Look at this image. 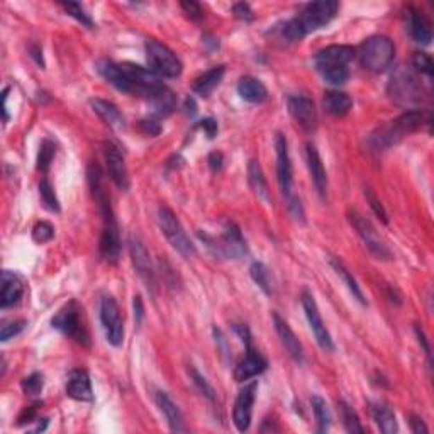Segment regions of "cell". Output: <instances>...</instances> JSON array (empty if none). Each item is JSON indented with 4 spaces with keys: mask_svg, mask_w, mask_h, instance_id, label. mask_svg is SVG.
<instances>
[{
    "mask_svg": "<svg viewBox=\"0 0 434 434\" xmlns=\"http://www.w3.org/2000/svg\"><path fill=\"white\" fill-rule=\"evenodd\" d=\"M422 121H424V114L421 110H409V112L402 114L401 117L392 121L385 128L379 129L375 134H372L370 144L375 150H387V148L394 146L399 141L406 138L407 134L417 131Z\"/></svg>",
    "mask_w": 434,
    "mask_h": 434,
    "instance_id": "cell-1",
    "label": "cell"
},
{
    "mask_svg": "<svg viewBox=\"0 0 434 434\" xmlns=\"http://www.w3.org/2000/svg\"><path fill=\"white\" fill-rule=\"evenodd\" d=\"M358 56L365 70L382 73L394 62L395 46L387 36H372L361 44Z\"/></svg>",
    "mask_w": 434,
    "mask_h": 434,
    "instance_id": "cell-2",
    "label": "cell"
},
{
    "mask_svg": "<svg viewBox=\"0 0 434 434\" xmlns=\"http://www.w3.org/2000/svg\"><path fill=\"white\" fill-rule=\"evenodd\" d=\"M199 238L207 245V248L214 253V257L219 258H231V260H238V258L245 257L246 251V241L243 238L241 231L234 223H227L226 229H224L223 236L214 238L207 233L199 231Z\"/></svg>",
    "mask_w": 434,
    "mask_h": 434,
    "instance_id": "cell-3",
    "label": "cell"
},
{
    "mask_svg": "<svg viewBox=\"0 0 434 434\" xmlns=\"http://www.w3.org/2000/svg\"><path fill=\"white\" fill-rule=\"evenodd\" d=\"M98 205H101L102 216H104V229H102L101 245H98V251L101 257L104 258L107 263H117L121 258V238H119V226L114 217L112 207H110L109 196L97 199Z\"/></svg>",
    "mask_w": 434,
    "mask_h": 434,
    "instance_id": "cell-4",
    "label": "cell"
},
{
    "mask_svg": "<svg viewBox=\"0 0 434 434\" xmlns=\"http://www.w3.org/2000/svg\"><path fill=\"white\" fill-rule=\"evenodd\" d=\"M146 60L148 70L153 71L156 77L177 78L182 73V62L168 46L155 40L146 41Z\"/></svg>",
    "mask_w": 434,
    "mask_h": 434,
    "instance_id": "cell-5",
    "label": "cell"
},
{
    "mask_svg": "<svg viewBox=\"0 0 434 434\" xmlns=\"http://www.w3.org/2000/svg\"><path fill=\"white\" fill-rule=\"evenodd\" d=\"M338 9H340V3L334 2V0H321V2H311L300 10V14L294 17L297 28L302 33V36L306 37L307 34L312 31H318V29L324 28L333 21L336 16Z\"/></svg>",
    "mask_w": 434,
    "mask_h": 434,
    "instance_id": "cell-6",
    "label": "cell"
},
{
    "mask_svg": "<svg viewBox=\"0 0 434 434\" xmlns=\"http://www.w3.org/2000/svg\"><path fill=\"white\" fill-rule=\"evenodd\" d=\"M82 307L78 306L77 300H71V302H68L67 306L56 312L51 324L55 329L62 331L68 338L77 341L78 345L90 346V336L85 327V322L82 319Z\"/></svg>",
    "mask_w": 434,
    "mask_h": 434,
    "instance_id": "cell-7",
    "label": "cell"
},
{
    "mask_svg": "<svg viewBox=\"0 0 434 434\" xmlns=\"http://www.w3.org/2000/svg\"><path fill=\"white\" fill-rule=\"evenodd\" d=\"M158 223L162 227V233L165 234V238L168 239V243L173 246L182 257L190 258L197 253L196 246L192 245V241L186 236L184 226L180 224V220L177 219V216L170 211L168 207H159L158 211Z\"/></svg>",
    "mask_w": 434,
    "mask_h": 434,
    "instance_id": "cell-8",
    "label": "cell"
},
{
    "mask_svg": "<svg viewBox=\"0 0 434 434\" xmlns=\"http://www.w3.org/2000/svg\"><path fill=\"white\" fill-rule=\"evenodd\" d=\"M388 94H390L392 101H395L397 104L413 105L421 102L422 87L421 82L410 71L401 68L392 75L390 83H388Z\"/></svg>",
    "mask_w": 434,
    "mask_h": 434,
    "instance_id": "cell-9",
    "label": "cell"
},
{
    "mask_svg": "<svg viewBox=\"0 0 434 434\" xmlns=\"http://www.w3.org/2000/svg\"><path fill=\"white\" fill-rule=\"evenodd\" d=\"M101 322L107 341L112 346H121L124 341V322L121 315L119 304L110 295H104L101 300Z\"/></svg>",
    "mask_w": 434,
    "mask_h": 434,
    "instance_id": "cell-10",
    "label": "cell"
},
{
    "mask_svg": "<svg viewBox=\"0 0 434 434\" xmlns=\"http://www.w3.org/2000/svg\"><path fill=\"white\" fill-rule=\"evenodd\" d=\"M302 307H304V312H306L307 321H309L312 333H314V336H315V341L319 342V346H321L324 351H334L333 338H331L329 331H327L324 321H322L321 312H319L318 304H315L314 295H312L311 292H307V290L302 292Z\"/></svg>",
    "mask_w": 434,
    "mask_h": 434,
    "instance_id": "cell-11",
    "label": "cell"
},
{
    "mask_svg": "<svg viewBox=\"0 0 434 434\" xmlns=\"http://www.w3.org/2000/svg\"><path fill=\"white\" fill-rule=\"evenodd\" d=\"M129 254H131L132 266H134L136 273L139 275V279L144 281V285L148 287V290H155V268L151 263V257L148 253L146 246L141 241L138 236H131L129 238Z\"/></svg>",
    "mask_w": 434,
    "mask_h": 434,
    "instance_id": "cell-12",
    "label": "cell"
},
{
    "mask_svg": "<svg viewBox=\"0 0 434 434\" xmlns=\"http://www.w3.org/2000/svg\"><path fill=\"white\" fill-rule=\"evenodd\" d=\"M349 220H351L353 227L356 229L358 236L363 239L365 246H367L368 251H370L373 257H376L379 260H388V258H392L390 250L387 248V245L382 241V238H380L379 233H376L375 227H373L372 224L365 219V217H361L360 214H356V212H353V214H349Z\"/></svg>",
    "mask_w": 434,
    "mask_h": 434,
    "instance_id": "cell-13",
    "label": "cell"
},
{
    "mask_svg": "<svg viewBox=\"0 0 434 434\" xmlns=\"http://www.w3.org/2000/svg\"><path fill=\"white\" fill-rule=\"evenodd\" d=\"M275 151H277V178L281 193L285 197L292 196V185H294V171H292V159L288 153V143L284 134L275 136Z\"/></svg>",
    "mask_w": 434,
    "mask_h": 434,
    "instance_id": "cell-14",
    "label": "cell"
},
{
    "mask_svg": "<svg viewBox=\"0 0 434 434\" xmlns=\"http://www.w3.org/2000/svg\"><path fill=\"white\" fill-rule=\"evenodd\" d=\"M257 390L258 383L251 382L248 385H245L241 392L238 394L234 402V410H233V421L236 429L239 433H246L251 426V417H253V403L257 399Z\"/></svg>",
    "mask_w": 434,
    "mask_h": 434,
    "instance_id": "cell-15",
    "label": "cell"
},
{
    "mask_svg": "<svg viewBox=\"0 0 434 434\" xmlns=\"http://www.w3.org/2000/svg\"><path fill=\"white\" fill-rule=\"evenodd\" d=\"M288 112L300 128L306 131H314L315 124H318V112H315V105L311 98L302 97V95L290 97L288 98Z\"/></svg>",
    "mask_w": 434,
    "mask_h": 434,
    "instance_id": "cell-16",
    "label": "cell"
},
{
    "mask_svg": "<svg viewBox=\"0 0 434 434\" xmlns=\"http://www.w3.org/2000/svg\"><path fill=\"white\" fill-rule=\"evenodd\" d=\"M268 367V361L266 358L261 355L260 351L253 349L251 346H248V351H246V356L236 365L234 368V380L236 382L243 383V382H248V380L254 379L258 376L260 373H263Z\"/></svg>",
    "mask_w": 434,
    "mask_h": 434,
    "instance_id": "cell-17",
    "label": "cell"
},
{
    "mask_svg": "<svg viewBox=\"0 0 434 434\" xmlns=\"http://www.w3.org/2000/svg\"><path fill=\"white\" fill-rule=\"evenodd\" d=\"M105 153V163H107V171L112 178V182L119 186L121 190L129 189V173L128 166H125L124 156L119 151L116 144L107 143L104 148Z\"/></svg>",
    "mask_w": 434,
    "mask_h": 434,
    "instance_id": "cell-18",
    "label": "cell"
},
{
    "mask_svg": "<svg viewBox=\"0 0 434 434\" xmlns=\"http://www.w3.org/2000/svg\"><path fill=\"white\" fill-rule=\"evenodd\" d=\"M273 322H275V329L277 334H279L281 345L285 346V349L288 351V355L297 363H302L304 361V348L300 345L299 338L295 336V333L292 331V327L288 326V322L285 319L280 318V314H273Z\"/></svg>",
    "mask_w": 434,
    "mask_h": 434,
    "instance_id": "cell-19",
    "label": "cell"
},
{
    "mask_svg": "<svg viewBox=\"0 0 434 434\" xmlns=\"http://www.w3.org/2000/svg\"><path fill=\"white\" fill-rule=\"evenodd\" d=\"M355 58V49L351 46H345V44H340V46H327L324 49L315 55L314 62L315 68L321 67H346L351 60Z\"/></svg>",
    "mask_w": 434,
    "mask_h": 434,
    "instance_id": "cell-20",
    "label": "cell"
},
{
    "mask_svg": "<svg viewBox=\"0 0 434 434\" xmlns=\"http://www.w3.org/2000/svg\"><path fill=\"white\" fill-rule=\"evenodd\" d=\"M67 395L80 402H90L94 399L92 382L85 370L70 372L67 380Z\"/></svg>",
    "mask_w": 434,
    "mask_h": 434,
    "instance_id": "cell-21",
    "label": "cell"
},
{
    "mask_svg": "<svg viewBox=\"0 0 434 434\" xmlns=\"http://www.w3.org/2000/svg\"><path fill=\"white\" fill-rule=\"evenodd\" d=\"M24 295V284H22L21 277L16 275L14 272L3 270L2 272V300L0 306L2 309H9V307L16 306L19 300Z\"/></svg>",
    "mask_w": 434,
    "mask_h": 434,
    "instance_id": "cell-22",
    "label": "cell"
},
{
    "mask_svg": "<svg viewBox=\"0 0 434 434\" xmlns=\"http://www.w3.org/2000/svg\"><path fill=\"white\" fill-rule=\"evenodd\" d=\"M156 406L159 407V410L165 416L166 422H168L170 429L173 433H184L185 431V424H184V416H182V410L178 409V406L171 401V397L166 392L158 390L155 395Z\"/></svg>",
    "mask_w": 434,
    "mask_h": 434,
    "instance_id": "cell-23",
    "label": "cell"
},
{
    "mask_svg": "<svg viewBox=\"0 0 434 434\" xmlns=\"http://www.w3.org/2000/svg\"><path fill=\"white\" fill-rule=\"evenodd\" d=\"M407 26H409L410 37H413L416 43L428 46L433 41L431 22L426 19L424 14L419 12V10L416 9L407 10Z\"/></svg>",
    "mask_w": 434,
    "mask_h": 434,
    "instance_id": "cell-24",
    "label": "cell"
},
{
    "mask_svg": "<svg viewBox=\"0 0 434 434\" xmlns=\"http://www.w3.org/2000/svg\"><path fill=\"white\" fill-rule=\"evenodd\" d=\"M306 156H307V168H309L311 178H312V182H314L315 190H318L319 196L324 199L327 193V175H326L324 165H322L321 156H319L314 144H307Z\"/></svg>",
    "mask_w": 434,
    "mask_h": 434,
    "instance_id": "cell-25",
    "label": "cell"
},
{
    "mask_svg": "<svg viewBox=\"0 0 434 434\" xmlns=\"http://www.w3.org/2000/svg\"><path fill=\"white\" fill-rule=\"evenodd\" d=\"M90 105H92L94 112L97 114L109 128L116 129V131H123L125 128L124 116L121 114V110L117 109V105H114L112 102L104 101V98H92V101H90Z\"/></svg>",
    "mask_w": 434,
    "mask_h": 434,
    "instance_id": "cell-26",
    "label": "cell"
},
{
    "mask_svg": "<svg viewBox=\"0 0 434 434\" xmlns=\"http://www.w3.org/2000/svg\"><path fill=\"white\" fill-rule=\"evenodd\" d=\"M150 102L151 112L155 117H166L173 112V109L177 107V98L175 94L171 92L166 85H163L162 89H158L156 92L148 98Z\"/></svg>",
    "mask_w": 434,
    "mask_h": 434,
    "instance_id": "cell-27",
    "label": "cell"
},
{
    "mask_svg": "<svg viewBox=\"0 0 434 434\" xmlns=\"http://www.w3.org/2000/svg\"><path fill=\"white\" fill-rule=\"evenodd\" d=\"M238 94L243 101L251 104H261L268 97V90L263 83L254 77H243L238 82Z\"/></svg>",
    "mask_w": 434,
    "mask_h": 434,
    "instance_id": "cell-28",
    "label": "cell"
},
{
    "mask_svg": "<svg viewBox=\"0 0 434 434\" xmlns=\"http://www.w3.org/2000/svg\"><path fill=\"white\" fill-rule=\"evenodd\" d=\"M372 416L375 419L376 426L383 434H394L397 433V419H395L394 410L383 402H376L372 406Z\"/></svg>",
    "mask_w": 434,
    "mask_h": 434,
    "instance_id": "cell-29",
    "label": "cell"
},
{
    "mask_svg": "<svg viewBox=\"0 0 434 434\" xmlns=\"http://www.w3.org/2000/svg\"><path fill=\"white\" fill-rule=\"evenodd\" d=\"M224 73H226V68L224 67H216L212 70L205 71L200 78L196 80V85H193L196 94H199L200 97H209L220 85Z\"/></svg>",
    "mask_w": 434,
    "mask_h": 434,
    "instance_id": "cell-30",
    "label": "cell"
},
{
    "mask_svg": "<svg viewBox=\"0 0 434 434\" xmlns=\"http://www.w3.org/2000/svg\"><path fill=\"white\" fill-rule=\"evenodd\" d=\"M322 104H324V109L331 114V116H336V117L346 116V114H348L353 107V101L348 94L334 92V90L333 92L324 94V101H322Z\"/></svg>",
    "mask_w": 434,
    "mask_h": 434,
    "instance_id": "cell-31",
    "label": "cell"
},
{
    "mask_svg": "<svg viewBox=\"0 0 434 434\" xmlns=\"http://www.w3.org/2000/svg\"><path fill=\"white\" fill-rule=\"evenodd\" d=\"M329 263L334 268V272L338 273V277H341L342 284L346 285V288H348V290H349V294L355 297L358 302L363 304V306H365V304H367V299H365L363 292H361L360 285H358V281L355 280V277H353L351 273H349V270L346 268L345 265H342V261L338 260V258H331Z\"/></svg>",
    "mask_w": 434,
    "mask_h": 434,
    "instance_id": "cell-32",
    "label": "cell"
},
{
    "mask_svg": "<svg viewBox=\"0 0 434 434\" xmlns=\"http://www.w3.org/2000/svg\"><path fill=\"white\" fill-rule=\"evenodd\" d=\"M248 177H250V184L251 186H253L254 192H257V196L265 200H270V190H268V184H266L263 170H261L260 163L254 162V159L253 162H250V165H248Z\"/></svg>",
    "mask_w": 434,
    "mask_h": 434,
    "instance_id": "cell-33",
    "label": "cell"
},
{
    "mask_svg": "<svg viewBox=\"0 0 434 434\" xmlns=\"http://www.w3.org/2000/svg\"><path fill=\"white\" fill-rule=\"evenodd\" d=\"M311 406L312 410H314V416H315V422H318V433H327L331 428V410L327 407L326 401L319 395H314L311 399Z\"/></svg>",
    "mask_w": 434,
    "mask_h": 434,
    "instance_id": "cell-34",
    "label": "cell"
},
{
    "mask_svg": "<svg viewBox=\"0 0 434 434\" xmlns=\"http://www.w3.org/2000/svg\"><path fill=\"white\" fill-rule=\"evenodd\" d=\"M250 275L254 284H257L266 295L273 294V279L270 270L266 268V265L261 263V261H254L250 268Z\"/></svg>",
    "mask_w": 434,
    "mask_h": 434,
    "instance_id": "cell-35",
    "label": "cell"
},
{
    "mask_svg": "<svg viewBox=\"0 0 434 434\" xmlns=\"http://www.w3.org/2000/svg\"><path fill=\"white\" fill-rule=\"evenodd\" d=\"M319 73L322 75V78L326 80L331 85H345L349 78V71L348 67H321L318 68Z\"/></svg>",
    "mask_w": 434,
    "mask_h": 434,
    "instance_id": "cell-36",
    "label": "cell"
},
{
    "mask_svg": "<svg viewBox=\"0 0 434 434\" xmlns=\"http://www.w3.org/2000/svg\"><path fill=\"white\" fill-rule=\"evenodd\" d=\"M340 410H341V417H342V424H345V429L351 434H361L365 433L363 426H361L360 419H358L356 413L353 410V407H349L345 401L340 402Z\"/></svg>",
    "mask_w": 434,
    "mask_h": 434,
    "instance_id": "cell-37",
    "label": "cell"
},
{
    "mask_svg": "<svg viewBox=\"0 0 434 434\" xmlns=\"http://www.w3.org/2000/svg\"><path fill=\"white\" fill-rule=\"evenodd\" d=\"M55 153H56L55 143L49 139H44L40 146V153H37V170L46 173L49 166H51L53 158H55Z\"/></svg>",
    "mask_w": 434,
    "mask_h": 434,
    "instance_id": "cell-38",
    "label": "cell"
},
{
    "mask_svg": "<svg viewBox=\"0 0 434 434\" xmlns=\"http://www.w3.org/2000/svg\"><path fill=\"white\" fill-rule=\"evenodd\" d=\"M40 197H41V202H43V205L48 209V211L60 212L58 197H56L55 190H53L51 184H49L46 178L41 180V184H40Z\"/></svg>",
    "mask_w": 434,
    "mask_h": 434,
    "instance_id": "cell-39",
    "label": "cell"
},
{
    "mask_svg": "<svg viewBox=\"0 0 434 434\" xmlns=\"http://www.w3.org/2000/svg\"><path fill=\"white\" fill-rule=\"evenodd\" d=\"M189 373H190V379H192L193 385L199 388L200 394L204 395V397H207L209 401L214 402L216 401V390H214V388H212L211 383H209L207 380H205V376H202L200 373L197 372V368L192 367V365H190V367H189Z\"/></svg>",
    "mask_w": 434,
    "mask_h": 434,
    "instance_id": "cell-40",
    "label": "cell"
},
{
    "mask_svg": "<svg viewBox=\"0 0 434 434\" xmlns=\"http://www.w3.org/2000/svg\"><path fill=\"white\" fill-rule=\"evenodd\" d=\"M62 7L64 10H67L68 14H70L71 17L77 19L78 22H82L85 28H94V21L92 17H90V14H87V10L83 9L82 3H77V2H63Z\"/></svg>",
    "mask_w": 434,
    "mask_h": 434,
    "instance_id": "cell-41",
    "label": "cell"
},
{
    "mask_svg": "<svg viewBox=\"0 0 434 434\" xmlns=\"http://www.w3.org/2000/svg\"><path fill=\"white\" fill-rule=\"evenodd\" d=\"M44 387V380L41 373H33V375L26 376L22 380V390H24L26 395H31V397H36V395L41 394Z\"/></svg>",
    "mask_w": 434,
    "mask_h": 434,
    "instance_id": "cell-42",
    "label": "cell"
},
{
    "mask_svg": "<svg viewBox=\"0 0 434 434\" xmlns=\"http://www.w3.org/2000/svg\"><path fill=\"white\" fill-rule=\"evenodd\" d=\"M413 67L416 68V71H419V73H424L428 78L433 77L434 64H433L431 56L426 55V53H414Z\"/></svg>",
    "mask_w": 434,
    "mask_h": 434,
    "instance_id": "cell-43",
    "label": "cell"
},
{
    "mask_svg": "<svg viewBox=\"0 0 434 434\" xmlns=\"http://www.w3.org/2000/svg\"><path fill=\"white\" fill-rule=\"evenodd\" d=\"M53 236H55V227L49 223H37L36 226L33 227V239L37 243V245H44V243L51 241Z\"/></svg>",
    "mask_w": 434,
    "mask_h": 434,
    "instance_id": "cell-44",
    "label": "cell"
},
{
    "mask_svg": "<svg viewBox=\"0 0 434 434\" xmlns=\"http://www.w3.org/2000/svg\"><path fill=\"white\" fill-rule=\"evenodd\" d=\"M26 327V321L19 319V321H10V322H3L2 331H0V341L6 342L9 341L10 338L17 336L22 329Z\"/></svg>",
    "mask_w": 434,
    "mask_h": 434,
    "instance_id": "cell-45",
    "label": "cell"
},
{
    "mask_svg": "<svg viewBox=\"0 0 434 434\" xmlns=\"http://www.w3.org/2000/svg\"><path fill=\"white\" fill-rule=\"evenodd\" d=\"M287 202H288V211H290L292 217H294L295 220L304 223V220H306V214H304V207H302V204H300L299 197H295L294 193H292L290 197H287Z\"/></svg>",
    "mask_w": 434,
    "mask_h": 434,
    "instance_id": "cell-46",
    "label": "cell"
},
{
    "mask_svg": "<svg viewBox=\"0 0 434 434\" xmlns=\"http://www.w3.org/2000/svg\"><path fill=\"white\" fill-rule=\"evenodd\" d=\"M365 196H367V199H368V202H370V207H372V211L375 212L376 216H379V219H382L383 223H388V219H387V212H385V209H383V205H382V202H380L379 199H376L375 196H373L372 193V190L370 189H367V192H365Z\"/></svg>",
    "mask_w": 434,
    "mask_h": 434,
    "instance_id": "cell-47",
    "label": "cell"
},
{
    "mask_svg": "<svg viewBox=\"0 0 434 434\" xmlns=\"http://www.w3.org/2000/svg\"><path fill=\"white\" fill-rule=\"evenodd\" d=\"M180 6H182V9L185 10L186 16L192 19V21H200V19L204 17V10H202L200 3L192 2V0H186V2H182Z\"/></svg>",
    "mask_w": 434,
    "mask_h": 434,
    "instance_id": "cell-48",
    "label": "cell"
},
{
    "mask_svg": "<svg viewBox=\"0 0 434 434\" xmlns=\"http://www.w3.org/2000/svg\"><path fill=\"white\" fill-rule=\"evenodd\" d=\"M139 131L146 136H158L162 132V125L155 119H143L139 121Z\"/></svg>",
    "mask_w": 434,
    "mask_h": 434,
    "instance_id": "cell-49",
    "label": "cell"
},
{
    "mask_svg": "<svg viewBox=\"0 0 434 434\" xmlns=\"http://www.w3.org/2000/svg\"><path fill=\"white\" fill-rule=\"evenodd\" d=\"M233 12L234 16L238 19H241V21H253V10H251V7L248 6V3L241 2V3H236V6L233 7Z\"/></svg>",
    "mask_w": 434,
    "mask_h": 434,
    "instance_id": "cell-50",
    "label": "cell"
},
{
    "mask_svg": "<svg viewBox=\"0 0 434 434\" xmlns=\"http://www.w3.org/2000/svg\"><path fill=\"white\" fill-rule=\"evenodd\" d=\"M199 125L202 128V131H204L205 134H207L209 139L216 138L217 131H219V125H217V121L212 119V117H207V119H202Z\"/></svg>",
    "mask_w": 434,
    "mask_h": 434,
    "instance_id": "cell-51",
    "label": "cell"
},
{
    "mask_svg": "<svg viewBox=\"0 0 434 434\" xmlns=\"http://www.w3.org/2000/svg\"><path fill=\"white\" fill-rule=\"evenodd\" d=\"M409 424H410V431H413L414 434H426V433H429L428 426L424 424V421H422L421 417L410 416Z\"/></svg>",
    "mask_w": 434,
    "mask_h": 434,
    "instance_id": "cell-52",
    "label": "cell"
},
{
    "mask_svg": "<svg viewBox=\"0 0 434 434\" xmlns=\"http://www.w3.org/2000/svg\"><path fill=\"white\" fill-rule=\"evenodd\" d=\"M209 166H211L212 171H219L220 168H223V163H224V156L223 153H217V151H214V153L209 155Z\"/></svg>",
    "mask_w": 434,
    "mask_h": 434,
    "instance_id": "cell-53",
    "label": "cell"
},
{
    "mask_svg": "<svg viewBox=\"0 0 434 434\" xmlns=\"http://www.w3.org/2000/svg\"><path fill=\"white\" fill-rule=\"evenodd\" d=\"M144 315L143 309V302H141V297H134V318H136V324H141Z\"/></svg>",
    "mask_w": 434,
    "mask_h": 434,
    "instance_id": "cell-54",
    "label": "cell"
},
{
    "mask_svg": "<svg viewBox=\"0 0 434 434\" xmlns=\"http://www.w3.org/2000/svg\"><path fill=\"white\" fill-rule=\"evenodd\" d=\"M29 51H31V56H33L34 60H36V63L40 64V67H44L43 49H41V46H37V44H33V46L29 48Z\"/></svg>",
    "mask_w": 434,
    "mask_h": 434,
    "instance_id": "cell-55",
    "label": "cell"
},
{
    "mask_svg": "<svg viewBox=\"0 0 434 434\" xmlns=\"http://www.w3.org/2000/svg\"><path fill=\"white\" fill-rule=\"evenodd\" d=\"M416 334H417V338H419V342H421V345H422V346H424V351H426V355H428V358H429V361H431V349H429L428 340H426L424 333H422V331H421V329H419V326H416Z\"/></svg>",
    "mask_w": 434,
    "mask_h": 434,
    "instance_id": "cell-56",
    "label": "cell"
},
{
    "mask_svg": "<svg viewBox=\"0 0 434 434\" xmlns=\"http://www.w3.org/2000/svg\"><path fill=\"white\" fill-rule=\"evenodd\" d=\"M185 112L190 114V116H193V114L197 112L196 101H193L192 97H186V101H185Z\"/></svg>",
    "mask_w": 434,
    "mask_h": 434,
    "instance_id": "cell-57",
    "label": "cell"
}]
</instances>
